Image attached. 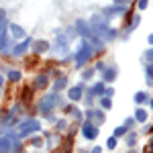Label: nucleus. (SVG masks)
<instances>
[{"mask_svg":"<svg viewBox=\"0 0 153 153\" xmlns=\"http://www.w3.org/2000/svg\"><path fill=\"white\" fill-rule=\"evenodd\" d=\"M94 51H96V47L92 45V43L82 41V45L78 47V51H76V65H78V68H82L84 63L94 55Z\"/></svg>","mask_w":153,"mask_h":153,"instance_id":"1","label":"nucleus"},{"mask_svg":"<svg viewBox=\"0 0 153 153\" xmlns=\"http://www.w3.org/2000/svg\"><path fill=\"white\" fill-rule=\"evenodd\" d=\"M98 125H94V123H90V120H86L82 125V135L88 139V141H94L96 137H98Z\"/></svg>","mask_w":153,"mask_h":153,"instance_id":"2","label":"nucleus"},{"mask_svg":"<svg viewBox=\"0 0 153 153\" xmlns=\"http://www.w3.org/2000/svg\"><path fill=\"white\" fill-rule=\"evenodd\" d=\"M37 131H41V125L37 120H27L21 125V131H19V137H27V135H33Z\"/></svg>","mask_w":153,"mask_h":153,"instance_id":"3","label":"nucleus"},{"mask_svg":"<svg viewBox=\"0 0 153 153\" xmlns=\"http://www.w3.org/2000/svg\"><path fill=\"white\" fill-rule=\"evenodd\" d=\"M57 104H59V96L51 94V96H45V98L41 100L39 108H41V112H47V110H51V108H55Z\"/></svg>","mask_w":153,"mask_h":153,"instance_id":"4","label":"nucleus"},{"mask_svg":"<svg viewBox=\"0 0 153 153\" xmlns=\"http://www.w3.org/2000/svg\"><path fill=\"white\" fill-rule=\"evenodd\" d=\"M125 12H127V6H123V4H112V6L104 8L106 19H110L112 14H114V16H118V14H125Z\"/></svg>","mask_w":153,"mask_h":153,"instance_id":"5","label":"nucleus"},{"mask_svg":"<svg viewBox=\"0 0 153 153\" xmlns=\"http://www.w3.org/2000/svg\"><path fill=\"white\" fill-rule=\"evenodd\" d=\"M82 94H84V84H80V86H74V88H70L68 98H70V100H74V102H78V100H82Z\"/></svg>","mask_w":153,"mask_h":153,"instance_id":"6","label":"nucleus"},{"mask_svg":"<svg viewBox=\"0 0 153 153\" xmlns=\"http://www.w3.org/2000/svg\"><path fill=\"white\" fill-rule=\"evenodd\" d=\"M29 45H31V39H23V43L14 45V49H12V55H14V57H21V55H25Z\"/></svg>","mask_w":153,"mask_h":153,"instance_id":"7","label":"nucleus"},{"mask_svg":"<svg viewBox=\"0 0 153 153\" xmlns=\"http://www.w3.org/2000/svg\"><path fill=\"white\" fill-rule=\"evenodd\" d=\"M117 76H118V68L117 65H110V68H106L102 71V82H112Z\"/></svg>","mask_w":153,"mask_h":153,"instance_id":"8","label":"nucleus"},{"mask_svg":"<svg viewBox=\"0 0 153 153\" xmlns=\"http://www.w3.org/2000/svg\"><path fill=\"white\" fill-rule=\"evenodd\" d=\"M8 29H10L12 39H25V29L23 27H19V25H8Z\"/></svg>","mask_w":153,"mask_h":153,"instance_id":"9","label":"nucleus"},{"mask_svg":"<svg viewBox=\"0 0 153 153\" xmlns=\"http://www.w3.org/2000/svg\"><path fill=\"white\" fill-rule=\"evenodd\" d=\"M88 117L94 118V125H102V123H104V112H102V110H92Z\"/></svg>","mask_w":153,"mask_h":153,"instance_id":"10","label":"nucleus"},{"mask_svg":"<svg viewBox=\"0 0 153 153\" xmlns=\"http://www.w3.org/2000/svg\"><path fill=\"white\" fill-rule=\"evenodd\" d=\"M135 120L145 123V120H147V110H145V108H137V112H135Z\"/></svg>","mask_w":153,"mask_h":153,"instance_id":"11","label":"nucleus"},{"mask_svg":"<svg viewBox=\"0 0 153 153\" xmlns=\"http://www.w3.org/2000/svg\"><path fill=\"white\" fill-rule=\"evenodd\" d=\"M147 100H149L147 92H137V94H135V102H137V104H145Z\"/></svg>","mask_w":153,"mask_h":153,"instance_id":"12","label":"nucleus"},{"mask_svg":"<svg viewBox=\"0 0 153 153\" xmlns=\"http://www.w3.org/2000/svg\"><path fill=\"white\" fill-rule=\"evenodd\" d=\"M100 106H102V110H108V108L112 106V100H110V96H102V98H100Z\"/></svg>","mask_w":153,"mask_h":153,"instance_id":"13","label":"nucleus"},{"mask_svg":"<svg viewBox=\"0 0 153 153\" xmlns=\"http://www.w3.org/2000/svg\"><path fill=\"white\" fill-rule=\"evenodd\" d=\"M145 78H147V84H153V63L145 68Z\"/></svg>","mask_w":153,"mask_h":153,"instance_id":"14","label":"nucleus"},{"mask_svg":"<svg viewBox=\"0 0 153 153\" xmlns=\"http://www.w3.org/2000/svg\"><path fill=\"white\" fill-rule=\"evenodd\" d=\"M35 47H37V51H39V53H43V51H47V49H49V43H45V41H37Z\"/></svg>","mask_w":153,"mask_h":153,"instance_id":"15","label":"nucleus"},{"mask_svg":"<svg viewBox=\"0 0 153 153\" xmlns=\"http://www.w3.org/2000/svg\"><path fill=\"white\" fill-rule=\"evenodd\" d=\"M37 86H39V88H45V86H47V76H45V74L37 76Z\"/></svg>","mask_w":153,"mask_h":153,"instance_id":"16","label":"nucleus"},{"mask_svg":"<svg viewBox=\"0 0 153 153\" xmlns=\"http://www.w3.org/2000/svg\"><path fill=\"white\" fill-rule=\"evenodd\" d=\"M104 92V82H100V84H94V88H92V94H102ZM90 94V96H92Z\"/></svg>","mask_w":153,"mask_h":153,"instance_id":"17","label":"nucleus"},{"mask_svg":"<svg viewBox=\"0 0 153 153\" xmlns=\"http://www.w3.org/2000/svg\"><path fill=\"white\" fill-rule=\"evenodd\" d=\"M65 84H68V80H63V78H59L57 82H55V86H53V90H55V92H59V90H61V88H63Z\"/></svg>","mask_w":153,"mask_h":153,"instance_id":"18","label":"nucleus"},{"mask_svg":"<svg viewBox=\"0 0 153 153\" xmlns=\"http://www.w3.org/2000/svg\"><path fill=\"white\" fill-rule=\"evenodd\" d=\"M8 78H10L12 82H19V80H21V71H14V70H10V71H8Z\"/></svg>","mask_w":153,"mask_h":153,"instance_id":"19","label":"nucleus"},{"mask_svg":"<svg viewBox=\"0 0 153 153\" xmlns=\"http://www.w3.org/2000/svg\"><path fill=\"white\" fill-rule=\"evenodd\" d=\"M117 143H118V141H117V137L112 135V137L106 141V149H114V147H117Z\"/></svg>","mask_w":153,"mask_h":153,"instance_id":"20","label":"nucleus"},{"mask_svg":"<svg viewBox=\"0 0 153 153\" xmlns=\"http://www.w3.org/2000/svg\"><path fill=\"white\" fill-rule=\"evenodd\" d=\"M135 143H137V135H135V133H131V135H127V145H129V147H133Z\"/></svg>","mask_w":153,"mask_h":153,"instance_id":"21","label":"nucleus"},{"mask_svg":"<svg viewBox=\"0 0 153 153\" xmlns=\"http://www.w3.org/2000/svg\"><path fill=\"white\" fill-rule=\"evenodd\" d=\"M125 133H127V127H117V129H114V137H123V135H125Z\"/></svg>","mask_w":153,"mask_h":153,"instance_id":"22","label":"nucleus"},{"mask_svg":"<svg viewBox=\"0 0 153 153\" xmlns=\"http://www.w3.org/2000/svg\"><path fill=\"white\" fill-rule=\"evenodd\" d=\"M147 6H149V0H139V2H137V8H139V10H145Z\"/></svg>","mask_w":153,"mask_h":153,"instance_id":"23","label":"nucleus"},{"mask_svg":"<svg viewBox=\"0 0 153 153\" xmlns=\"http://www.w3.org/2000/svg\"><path fill=\"white\" fill-rule=\"evenodd\" d=\"M94 70H98V71H104V70H106V63H104V61H98V63L94 65Z\"/></svg>","mask_w":153,"mask_h":153,"instance_id":"24","label":"nucleus"},{"mask_svg":"<svg viewBox=\"0 0 153 153\" xmlns=\"http://www.w3.org/2000/svg\"><path fill=\"white\" fill-rule=\"evenodd\" d=\"M92 74H94V70H86L82 74V78H84V80H90V78H92Z\"/></svg>","mask_w":153,"mask_h":153,"instance_id":"25","label":"nucleus"},{"mask_svg":"<svg viewBox=\"0 0 153 153\" xmlns=\"http://www.w3.org/2000/svg\"><path fill=\"white\" fill-rule=\"evenodd\" d=\"M143 133L147 135V133H153V125H145V129H143Z\"/></svg>","mask_w":153,"mask_h":153,"instance_id":"26","label":"nucleus"},{"mask_svg":"<svg viewBox=\"0 0 153 153\" xmlns=\"http://www.w3.org/2000/svg\"><path fill=\"white\" fill-rule=\"evenodd\" d=\"M31 143H33L35 147H41V145H43V141H41V139H31Z\"/></svg>","mask_w":153,"mask_h":153,"instance_id":"27","label":"nucleus"},{"mask_svg":"<svg viewBox=\"0 0 153 153\" xmlns=\"http://www.w3.org/2000/svg\"><path fill=\"white\" fill-rule=\"evenodd\" d=\"M112 2H114V4H123V6H127L131 0H112Z\"/></svg>","mask_w":153,"mask_h":153,"instance_id":"28","label":"nucleus"},{"mask_svg":"<svg viewBox=\"0 0 153 153\" xmlns=\"http://www.w3.org/2000/svg\"><path fill=\"white\" fill-rule=\"evenodd\" d=\"M133 125H135V118H127L125 120V127H133Z\"/></svg>","mask_w":153,"mask_h":153,"instance_id":"29","label":"nucleus"},{"mask_svg":"<svg viewBox=\"0 0 153 153\" xmlns=\"http://www.w3.org/2000/svg\"><path fill=\"white\" fill-rule=\"evenodd\" d=\"M147 59H151V61H153V49H149V51H147Z\"/></svg>","mask_w":153,"mask_h":153,"instance_id":"30","label":"nucleus"},{"mask_svg":"<svg viewBox=\"0 0 153 153\" xmlns=\"http://www.w3.org/2000/svg\"><path fill=\"white\" fill-rule=\"evenodd\" d=\"M92 153H102V147H94V149H92Z\"/></svg>","mask_w":153,"mask_h":153,"instance_id":"31","label":"nucleus"},{"mask_svg":"<svg viewBox=\"0 0 153 153\" xmlns=\"http://www.w3.org/2000/svg\"><path fill=\"white\" fill-rule=\"evenodd\" d=\"M4 21V10H0V23Z\"/></svg>","mask_w":153,"mask_h":153,"instance_id":"32","label":"nucleus"},{"mask_svg":"<svg viewBox=\"0 0 153 153\" xmlns=\"http://www.w3.org/2000/svg\"><path fill=\"white\" fill-rule=\"evenodd\" d=\"M2 84H4V78H2V76H0V86H2Z\"/></svg>","mask_w":153,"mask_h":153,"instance_id":"33","label":"nucleus"},{"mask_svg":"<svg viewBox=\"0 0 153 153\" xmlns=\"http://www.w3.org/2000/svg\"><path fill=\"white\" fill-rule=\"evenodd\" d=\"M151 108H153V98H151Z\"/></svg>","mask_w":153,"mask_h":153,"instance_id":"34","label":"nucleus"},{"mask_svg":"<svg viewBox=\"0 0 153 153\" xmlns=\"http://www.w3.org/2000/svg\"><path fill=\"white\" fill-rule=\"evenodd\" d=\"M129 153H135V151H133V149H131V151H129Z\"/></svg>","mask_w":153,"mask_h":153,"instance_id":"35","label":"nucleus"}]
</instances>
